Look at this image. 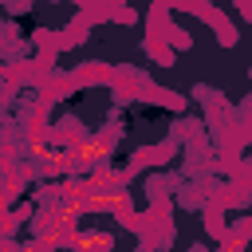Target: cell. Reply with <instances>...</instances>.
Listing matches in <instances>:
<instances>
[{"label":"cell","instance_id":"obj_1","mask_svg":"<svg viewBox=\"0 0 252 252\" xmlns=\"http://www.w3.org/2000/svg\"><path fill=\"white\" fill-rule=\"evenodd\" d=\"M71 75H75V83H79V87H110V83H114V63L87 59V63H79Z\"/></svg>","mask_w":252,"mask_h":252},{"label":"cell","instance_id":"obj_2","mask_svg":"<svg viewBox=\"0 0 252 252\" xmlns=\"http://www.w3.org/2000/svg\"><path fill=\"white\" fill-rule=\"evenodd\" d=\"M71 91H79V83H75V75L71 71H51L39 87H35V98H43V102H55V98H63V94H71Z\"/></svg>","mask_w":252,"mask_h":252},{"label":"cell","instance_id":"obj_3","mask_svg":"<svg viewBox=\"0 0 252 252\" xmlns=\"http://www.w3.org/2000/svg\"><path fill=\"white\" fill-rule=\"evenodd\" d=\"M177 150H181V146L165 138V142H158V146H142V150H134V158H130V165H134V169H150V165H165V161H169V158H173Z\"/></svg>","mask_w":252,"mask_h":252},{"label":"cell","instance_id":"obj_4","mask_svg":"<svg viewBox=\"0 0 252 252\" xmlns=\"http://www.w3.org/2000/svg\"><path fill=\"white\" fill-rule=\"evenodd\" d=\"M138 98L142 102H154V106H165V110H185V94H177L169 87H158V83H146L138 91Z\"/></svg>","mask_w":252,"mask_h":252},{"label":"cell","instance_id":"obj_5","mask_svg":"<svg viewBox=\"0 0 252 252\" xmlns=\"http://www.w3.org/2000/svg\"><path fill=\"white\" fill-rule=\"evenodd\" d=\"M146 55L158 63V67H173V51L165 47V39L158 32H146Z\"/></svg>","mask_w":252,"mask_h":252},{"label":"cell","instance_id":"obj_6","mask_svg":"<svg viewBox=\"0 0 252 252\" xmlns=\"http://www.w3.org/2000/svg\"><path fill=\"white\" fill-rule=\"evenodd\" d=\"M110 236H102V232H87V236H79L75 240V252H110Z\"/></svg>","mask_w":252,"mask_h":252},{"label":"cell","instance_id":"obj_7","mask_svg":"<svg viewBox=\"0 0 252 252\" xmlns=\"http://www.w3.org/2000/svg\"><path fill=\"white\" fill-rule=\"evenodd\" d=\"M248 240H252V217H240L236 224H228V244H240L244 248Z\"/></svg>","mask_w":252,"mask_h":252},{"label":"cell","instance_id":"obj_8","mask_svg":"<svg viewBox=\"0 0 252 252\" xmlns=\"http://www.w3.org/2000/svg\"><path fill=\"white\" fill-rule=\"evenodd\" d=\"M110 20H114V24H134L138 12H134V8H118V4H110Z\"/></svg>","mask_w":252,"mask_h":252},{"label":"cell","instance_id":"obj_9","mask_svg":"<svg viewBox=\"0 0 252 252\" xmlns=\"http://www.w3.org/2000/svg\"><path fill=\"white\" fill-rule=\"evenodd\" d=\"M236 12H240L244 20H252V4H248V0H244V4H236Z\"/></svg>","mask_w":252,"mask_h":252},{"label":"cell","instance_id":"obj_10","mask_svg":"<svg viewBox=\"0 0 252 252\" xmlns=\"http://www.w3.org/2000/svg\"><path fill=\"white\" fill-rule=\"evenodd\" d=\"M134 252H154V248H146V244H138V248H134Z\"/></svg>","mask_w":252,"mask_h":252}]
</instances>
